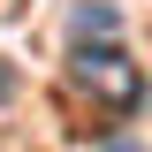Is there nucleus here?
I'll return each instance as SVG.
<instances>
[{"label":"nucleus","instance_id":"obj_1","mask_svg":"<svg viewBox=\"0 0 152 152\" xmlns=\"http://www.w3.org/2000/svg\"><path fill=\"white\" fill-rule=\"evenodd\" d=\"M76 91H91L99 107H137L145 99V69H137L122 46H76Z\"/></svg>","mask_w":152,"mask_h":152},{"label":"nucleus","instance_id":"obj_2","mask_svg":"<svg viewBox=\"0 0 152 152\" xmlns=\"http://www.w3.org/2000/svg\"><path fill=\"white\" fill-rule=\"evenodd\" d=\"M114 23H122V15H114L107 0H84V8L69 15V31H76V46H91V38L107 46V38H114Z\"/></svg>","mask_w":152,"mask_h":152},{"label":"nucleus","instance_id":"obj_3","mask_svg":"<svg viewBox=\"0 0 152 152\" xmlns=\"http://www.w3.org/2000/svg\"><path fill=\"white\" fill-rule=\"evenodd\" d=\"M107 152H137V145H107Z\"/></svg>","mask_w":152,"mask_h":152}]
</instances>
